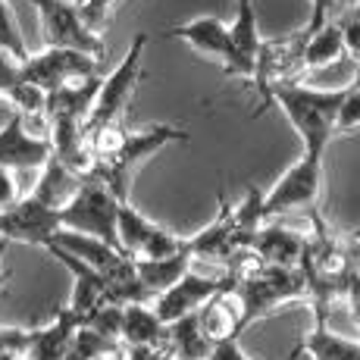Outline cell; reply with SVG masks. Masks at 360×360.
<instances>
[{
  "instance_id": "cell-10",
  "label": "cell",
  "mask_w": 360,
  "mask_h": 360,
  "mask_svg": "<svg viewBox=\"0 0 360 360\" xmlns=\"http://www.w3.org/2000/svg\"><path fill=\"white\" fill-rule=\"evenodd\" d=\"M260 44H263V34H260L254 0H235V19L229 25V57L223 63L226 79H238L245 85H254Z\"/></svg>"
},
{
  "instance_id": "cell-33",
  "label": "cell",
  "mask_w": 360,
  "mask_h": 360,
  "mask_svg": "<svg viewBox=\"0 0 360 360\" xmlns=\"http://www.w3.org/2000/svg\"><path fill=\"white\" fill-rule=\"evenodd\" d=\"M207 360H254V357L248 354L238 342H223V345H213V351Z\"/></svg>"
},
{
  "instance_id": "cell-6",
  "label": "cell",
  "mask_w": 360,
  "mask_h": 360,
  "mask_svg": "<svg viewBox=\"0 0 360 360\" xmlns=\"http://www.w3.org/2000/svg\"><path fill=\"white\" fill-rule=\"evenodd\" d=\"M116 248L129 260H163L185 248V238L176 232H166L141 210H135L131 200H120L116 210Z\"/></svg>"
},
{
  "instance_id": "cell-1",
  "label": "cell",
  "mask_w": 360,
  "mask_h": 360,
  "mask_svg": "<svg viewBox=\"0 0 360 360\" xmlns=\"http://www.w3.org/2000/svg\"><path fill=\"white\" fill-rule=\"evenodd\" d=\"M176 141H188V131L172 126V122H157V126H148L144 131H129L126 126L103 129L88 138L91 169H88L85 179L107 185L116 195V200H129L135 169H141V163H148L157 150Z\"/></svg>"
},
{
  "instance_id": "cell-23",
  "label": "cell",
  "mask_w": 360,
  "mask_h": 360,
  "mask_svg": "<svg viewBox=\"0 0 360 360\" xmlns=\"http://www.w3.org/2000/svg\"><path fill=\"white\" fill-rule=\"evenodd\" d=\"M113 351H116V342L98 335V332L88 326H79L72 342H69L66 360H101V357H113Z\"/></svg>"
},
{
  "instance_id": "cell-28",
  "label": "cell",
  "mask_w": 360,
  "mask_h": 360,
  "mask_svg": "<svg viewBox=\"0 0 360 360\" xmlns=\"http://www.w3.org/2000/svg\"><path fill=\"white\" fill-rule=\"evenodd\" d=\"M19 200H22V185H19L16 172L0 166V213H6L10 207H16Z\"/></svg>"
},
{
  "instance_id": "cell-36",
  "label": "cell",
  "mask_w": 360,
  "mask_h": 360,
  "mask_svg": "<svg viewBox=\"0 0 360 360\" xmlns=\"http://www.w3.org/2000/svg\"><path fill=\"white\" fill-rule=\"evenodd\" d=\"M354 241H357V245H360V229H354Z\"/></svg>"
},
{
  "instance_id": "cell-17",
  "label": "cell",
  "mask_w": 360,
  "mask_h": 360,
  "mask_svg": "<svg viewBox=\"0 0 360 360\" xmlns=\"http://www.w3.org/2000/svg\"><path fill=\"white\" fill-rule=\"evenodd\" d=\"M120 342L126 348H166V326L154 307L148 304H126L122 307Z\"/></svg>"
},
{
  "instance_id": "cell-38",
  "label": "cell",
  "mask_w": 360,
  "mask_h": 360,
  "mask_svg": "<svg viewBox=\"0 0 360 360\" xmlns=\"http://www.w3.org/2000/svg\"><path fill=\"white\" fill-rule=\"evenodd\" d=\"M101 360H113V357H101Z\"/></svg>"
},
{
  "instance_id": "cell-21",
  "label": "cell",
  "mask_w": 360,
  "mask_h": 360,
  "mask_svg": "<svg viewBox=\"0 0 360 360\" xmlns=\"http://www.w3.org/2000/svg\"><path fill=\"white\" fill-rule=\"evenodd\" d=\"M79 182H82L79 176H72V172H69L66 166H60V163L51 157V160L44 163V169H41L38 182H34L32 198H34V200H41L44 207H51V210H60V207H63L66 200L75 195Z\"/></svg>"
},
{
  "instance_id": "cell-37",
  "label": "cell",
  "mask_w": 360,
  "mask_h": 360,
  "mask_svg": "<svg viewBox=\"0 0 360 360\" xmlns=\"http://www.w3.org/2000/svg\"><path fill=\"white\" fill-rule=\"evenodd\" d=\"M354 19H357V22H360V6H357V13H354Z\"/></svg>"
},
{
  "instance_id": "cell-14",
  "label": "cell",
  "mask_w": 360,
  "mask_h": 360,
  "mask_svg": "<svg viewBox=\"0 0 360 360\" xmlns=\"http://www.w3.org/2000/svg\"><path fill=\"white\" fill-rule=\"evenodd\" d=\"M198 323H200V329H204V335L210 338V345L238 342V335L245 332V316H241V301H238V295H235V285L213 295L210 301L198 310Z\"/></svg>"
},
{
  "instance_id": "cell-13",
  "label": "cell",
  "mask_w": 360,
  "mask_h": 360,
  "mask_svg": "<svg viewBox=\"0 0 360 360\" xmlns=\"http://www.w3.org/2000/svg\"><path fill=\"white\" fill-rule=\"evenodd\" d=\"M163 38H176L185 47H191L200 57L213 60L223 66L229 57V22L217 16H198V19H185V22L166 25Z\"/></svg>"
},
{
  "instance_id": "cell-31",
  "label": "cell",
  "mask_w": 360,
  "mask_h": 360,
  "mask_svg": "<svg viewBox=\"0 0 360 360\" xmlns=\"http://www.w3.org/2000/svg\"><path fill=\"white\" fill-rule=\"evenodd\" d=\"M342 44H345V53L360 66V22L354 16L342 22Z\"/></svg>"
},
{
  "instance_id": "cell-11",
  "label": "cell",
  "mask_w": 360,
  "mask_h": 360,
  "mask_svg": "<svg viewBox=\"0 0 360 360\" xmlns=\"http://www.w3.org/2000/svg\"><path fill=\"white\" fill-rule=\"evenodd\" d=\"M60 232V210H51L32 195H22L16 207L0 213V238L25 241V245L44 248Z\"/></svg>"
},
{
  "instance_id": "cell-20",
  "label": "cell",
  "mask_w": 360,
  "mask_h": 360,
  "mask_svg": "<svg viewBox=\"0 0 360 360\" xmlns=\"http://www.w3.org/2000/svg\"><path fill=\"white\" fill-rule=\"evenodd\" d=\"M166 351L172 354V360H207L213 351L210 338L204 335L198 323V314L182 316V320L166 326Z\"/></svg>"
},
{
  "instance_id": "cell-16",
  "label": "cell",
  "mask_w": 360,
  "mask_h": 360,
  "mask_svg": "<svg viewBox=\"0 0 360 360\" xmlns=\"http://www.w3.org/2000/svg\"><path fill=\"white\" fill-rule=\"evenodd\" d=\"M75 329H79V320L66 307L57 310L53 323H47L41 329H29L22 360H66V351H69Z\"/></svg>"
},
{
  "instance_id": "cell-18",
  "label": "cell",
  "mask_w": 360,
  "mask_h": 360,
  "mask_svg": "<svg viewBox=\"0 0 360 360\" xmlns=\"http://www.w3.org/2000/svg\"><path fill=\"white\" fill-rule=\"evenodd\" d=\"M191 263H195V257H191L188 241H185V248L179 254H172V257H163V260H135V273H138V282H141L144 295L157 297V295H163L169 285H176V282L191 269Z\"/></svg>"
},
{
  "instance_id": "cell-4",
  "label": "cell",
  "mask_w": 360,
  "mask_h": 360,
  "mask_svg": "<svg viewBox=\"0 0 360 360\" xmlns=\"http://www.w3.org/2000/svg\"><path fill=\"white\" fill-rule=\"evenodd\" d=\"M116 210H120V200L107 185L82 179L75 195L60 207V229L88 235V238L116 248Z\"/></svg>"
},
{
  "instance_id": "cell-19",
  "label": "cell",
  "mask_w": 360,
  "mask_h": 360,
  "mask_svg": "<svg viewBox=\"0 0 360 360\" xmlns=\"http://www.w3.org/2000/svg\"><path fill=\"white\" fill-rule=\"evenodd\" d=\"M297 354H310L314 360H360V342L342 338L338 332H332L326 326L323 316H316L314 329L301 338V345H297V351L292 357Z\"/></svg>"
},
{
  "instance_id": "cell-27",
  "label": "cell",
  "mask_w": 360,
  "mask_h": 360,
  "mask_svg": "<svg viewBox=\"0 0 360 360\" xmlns=\"http://www.w3.org/2000/svg\"><path fill=\"white\" fill-rule=\"evenodd\" d=\"M360 129V88H345V101L338 107L335 131H354Z\"/></svg>"
},
{
  "instance_id": "cell-29",
  "label": "cell",
  "mask_w": 360,
  "mask_h": 360,
  "mask_svg": "<svg viewBox=\"0 0 360 360\" xmlns=\"http://www.w3.org/2000/svg\"><path fill=\"white\" fill-rule=\"evenodd\" d=\"M22 82L19 75V60H13L10 53L0 51V98H10V91Z\"/></svg>"
},
{
  "instance_id": "cell-12",
  "label": "cell",
  "mask_w": 360,
  "mask_h": 360,
  "mask_svg": "<svg viewBox=\"0 0 360 360\" xmlns=\"http://www.w3.org/2000/svg\"><path fill=\"white\" fill-rule=\"evenodd\" d=\"M47 160H51V141L32 135L22 116L10 113L6 126L0 129V166L13 172H32L44 169Z\"/></svg>"
},
{
  "instance_id": "cell-26",
  "label": "cell",
  "mask_w": 360,
  "mask_h": 360,
  "mask_svg": "<svg viewBox=\"0 0 360 360\" xmlns=\"http://www.w3.org/2000/svg\"><path fill=\"white\" fill-rule=\"evenodd\" d=\"M72 4H75V10H79L82 22H85L94 34H101L107 29L110 13H113V6L120 4V0H72Z\"/></svg>"
},
{
  "instance_id": "cell-7",
  "label": "cell",
  "mask_w": 360,
  "mask_h": 360,
  "mask_svg": "<svg viewBox=\"0 0 360 360\" xmlns=\"http://www.w3.org/2000/svg\"><path fill=\"white\" fill-rule=\"evenodd\" d=\"M29 4L38 10L44 47L75 51V53H85V57H94V60L103 57V51H107L103 38L82 22L72 0H29Z\"/></svg>"
},
{
  "instance_id": "cell-34",
  "label": "cell",
  "mask_w": 360,
  "mask_h": 360,
  "mask_svg": "<svg viewBox=\"0 0 360 360\" xmlns=\"http://www.w3.org/2000/svg\"><path fill=\"white\" fill-rule=\"evenodd\" d=\"M126 360H172L166 348H126Z\"/></svg>"
},
{
  "instance_id": "cell-25",
  "label": "cell",
  "mask_w": 360,
  "mask_h": 360,
  "mask_svg": "<svg viewBox=\"0 0 360 360\" xmlns=\"http://www.w3.org/2000/svg\"><path fill=\"white\" fill-rule=\"evenodd\" d=\"M10 107L16 116H22V122L29 120H47V94L41 88L29 85V82H19L10 91Z\"/></svg>"
},
{
  "instance_id": "cell-32",
  "label": "cell",
  "mask_w": 360,
  "mask_h": 360,
  "mask_svg": "<svg viewBox=\"0 0 360 360\" xmlns=\"http://www.w3.org/2000/svg\"><path fill=\"white\" fill-rule=\"evenodd\" d=\"M25 342H29V329H4L0 326V354L4 351H22L25 354Z\"/></svg>"
},
{
  "instance_id": "cell-15",
  "label": "cell",
  "mask_w": 360,
  "mask_h": 360,
  "mask_svg": "<svg viewBox=\"0 0 360 360\" xmlns=\"http://www.w3.org/2000/svg\"><path fill=\"white\" fill-rule=\"evenodd\" d=\"M251 251L257 254L263 266H282V269H301V260L307 254V238L295 235L285 226L266 223L254 238Z\"/></svg>"
},
{
  "instance_id": "cell-3",
  "label": "cell",
  "mask_w": 360,
  "mask_h": 360,
  "mask_svg": "<svg viewBox=\"0 0 360 360\" xmlns=\"http://www.w3.org/2000/svg\"><path fill=\"white\" fill-rule=\"evenodd\" d=\"M144 44H148V34L144 32L135 34L129 44V53L122 57V63L101 79L98 98H94V107L85 120V138L98 135L103 129L122 126V116H126V110L131 103V94H135V88L144 82V66H141Z\"/></svg>"
},
{
  "instance_id": "cell-22",
  "label": "cell",
  "mask_w": 360,
  "mask_h": 360,
  "mask_svg": "<svg viewBox=\"0 0 360 360\" xmlns=\"http://www.w3.org/2000/svg\"><path fill=\"white\" fill-rule=\"evenodd\" d=\"M304 32V29H301ZM345 53L342 44V22H326L316 32H304V69H323L338 63V57Z\"/></svg>"
},
{
  "instance_id": "cell-30",
  "label": "cell",
  "mask_w": 360,
  "mask_h": 360,
  "mask_svg": "<svg viewBox=\"0 0 360 360\" xmlns=\"http://www.w3.org/2000/svg\"><path fill=\"white\" fill-rule=\"evenodd\" d=\"M338 0H310V22L304 25V32H316L323 29L326 22H332V13H335Z\"/></svg>"
},
{
  "instance_id": "cell-2",
  "label": "cell",
  "mask_w": 360,
  "mask_h": 360,
  "mask_svg": "<svg viewBox=\"0 0 360 360\" xmlns=\"http://www.w3.org/2000/svg\"><path fill=\"white\" fill-rule=\"evenodd\" d=\"M342 101H345V88H307L301 82H279V85L266 88L263 107L276 103L285 113L288 126L295 129V135L304 144L301 154L326 160L329 141L338 135L335 122Z\"/></svg>"
},
{
  "instance_id": "cell-5",
  "label": "cell",
  "mask_w": 360,
  "mask_h": 360,
  "mask_svg": "<svg viewBox=\"0 0 360 360\" xmlns=\"http://www.w3.org/2000/svg\"><path fill=\"white\" fill-rule=\"evenodd\" d=\"M323 200V157L301 154L276 179L269 191H263V223L279 219L285 213L314 210Z\"/></svg>"
},
{
  "instance_id": "cell-9",
  "label": "cell",
  "mask_w": 360,
  "mask_h": 360,
  "mask_svg": "<svg viewBox=\"0 0 360 360\" xmlns=\"http://www.w3.org/2000/svg\"><path fill=\"white\" fill-rule=\"evenodd\" d=\"M232 276L223 273V276H204V273H195V269H188V273L182 276V279L176 282V285H169L163 295L154 297V314L160 316L163 326H169V323L182 320V316H191L198 314L200 307H204L207 301H210L213 295L226 292V288H232Z\"/></svg>"
},
{
  "instance_id": "cell-24",
  "label": "cell",
  "mask_w": 360,
  "mask_h": 360,
  "mask_svg": "<svg viewBox=\"0 0 360 360\" xmlns=\"http://www.w3.org/2000/svg\"><path fill=\"white\" fill-rule=\"evenodd\" d=\"M0 51L10 53L19 63H25L32 53L22 38V29H19V22H16V13H13L10 0H0Z\"/></svg>"
},
{
  "instance_id": "cell-8",
  "label": "cell",
  "mask_w": 360,
  "mask_h": 360,
  "mask_svg": "<svg viewBox=\"0 0 360 360\" xmlns=\"http://www.w3.org/2000/svg\"><path fill=\"white\" fill-rule=\"evenodd\" d=\"M101 60L85 57V53L75 51H57V47H44L41 53H29L25 63H19V75L22 82L41 88L44 94L57 91L60 85L75 79H91V75H101Z\"/></svg>"
},
{
  "instance_id": "cell-35",
  "label": "cell",
  "mask_w": 360,
  "mask_h": 360,
  "mask_svg": "<svg viewBox=\"0 0 360 360\" xmlns=\"http://www.w3.org/2000/svg\"><path fill=\"white\" fill-rule=\"evenodd\" d=\"M6 248H10V241L0 238V292H4L6 285H10V273L4 269V257H6Z\"/></svg>"
}]
</instances>
